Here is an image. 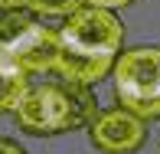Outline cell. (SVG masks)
<instances>
[{"instance_id":"ba28073f","label":"cell","mask_w":160,"mask_h":154,"mask_svg":"<svg viewBox=\"0 0 160 154\" xmlns=\"http://www.w3.org/2000/svg\"><path fill=\"white\" fill-rule=\"evenodd\" d=\"M128 3H134V0H85V7H98V10H124Z\"/></svg>"},{"instance_id":"9c48e42d","label":"cell","mask_w":160,"mask_h":154,"mask_svg":"<svg viewBox=\"0 0 160 154\" xmlns=\"http://www.w3.org/2000/svg\"><path fill=\"white\" fill-rule=\"evenodd\" d=\"M0 154H26V151H23V144H17L13 138H3V135H0Z\"/></svg>"},{"instance_id":"3957f363","label":"cell","mask_w":160,"mask_h":154,"mask_svg":"<svg viewBox=\"0 0 160 154\" xmlns=\"http://www.w3.org/2000/svg\"><path fill=\"white\" fill-rule=\"evenodd\" d=\"M118 108L141 121L160 118V46L121 49L111 66Z\"/></svg>"},{"instance_id":"8fae6325","label":"cell","mask_w":160,"mask_h":154,"mask_svg":"<svg viewBox=\"0 0 160 154\" xmlns=\"http://www.w3.org/2000/svg\"><path fill=\"white\" fill-rule=\"evenodd\" d=\"M0 66H7V43H3V33H0Z\"/></svg>"},{"instance_id":"30bf717a","label":"cell","mask_w":160,"mask_h":154,"mask_svg":"<svg viewBox=\"0 0 160 154\" xmlns=\"http://www.w3.org/2000/svg\"><path fill=\"white\" fill-rule=\"evenodd\" d=\"M26 10V0H0V13H17Z\"/></svg>"},{"instance_id":"52a82bcc","label":"cell","mask_w":160,"mask_h":154,"mask_svg":"<svg viewBox=\"0 0 160 154\" xmlns=\"http://www.w3.org/2000/svg\"><path fill=\"white\" fill-rule=\"evenodd\" d=\"M85 0H26V13L30 17H65L69 20L75 10H82Z\"/></svg>"},{"instance_id":"7a4b0ae2","label":"cell","mask_w":160,"mask_h":154,"mask_svg":"<svg viewBox=\"0 0 160 154\" xmlns=\"http://www.w3.org/2000/svg\"><path fill=\"white\" fill-rule=\"evenodd\" d=\"M95 115H98V102L92 95V85H75V82L30 85L13 108L17 125L36 138L85 128L95 121Z\"/></svg>"},{"instance_id":"8992f818","label":"cell","mask_w":160,"mask_h":154,"mask_svg":"<svg viewBox=\"0 0 160 154\" xmlns=\"http://www.w3.org/2000/svg\"><path fill=\"white\" fill-rule=\"evenodd\" d=\"M26 89H30V76L26 72L13 69V66H0V115L13 112Z\"/></svg>"},{"instance_id":"6da1fadb","label":"cell","mask_w":160,"mask_h":154,"mask_svg":"<svg viewBox=\"0 0 160 154\" xmlns=\"http://www.w3.org/2000/svg\"><path fill=\"white\" fill-rule=\"evenodd\" d=\"M56 33H59V46H62L56 72L65 82L95 85L105 76H111V66L124 43V23L118 13L82 7Z\"/></svg>"},{"instance_id":"277c9868","label":"cell","mask_w":160,"mask_h":154,"mask_svg":"<svg viewBox=\"0 0 160 154\" xmlns=\"http://www.w3.org/2000/svg\"><path fill=\"white\" fill-rule=\"evenodd\" d=\"M0 33L7 43V66L26 72H56L59 62V33L42 26L36 17H30L26 10L17 13H0Z\"/></svg>"},{"instance_id":"5b68a950","label":"cell","mask_w":160,"mask_h":154,"mask_svg":"<svg viewBox=\"0 0 160 154\" xmlns=\"http://www.w3.org/2000/svg\"><path fill=\"white\" fill-rule=\"evenodd\" d=\"M88 138L105 154H134L147 141V121H141L124 108H108L98 112L95 121L88 125Z\"/></svg>"}]
</instances>
